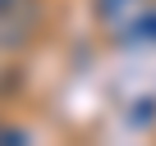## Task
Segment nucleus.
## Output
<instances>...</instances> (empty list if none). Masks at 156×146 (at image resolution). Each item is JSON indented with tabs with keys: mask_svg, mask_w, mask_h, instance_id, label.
<instances>
[{
	"mask_svg": "<svg viewBox=\"0 0 156 146\" xmlns=\"http://www.w3.org/2000/svg\"><path fill=\"white\" fill-rule=\"evenodd\" d=\"M37 28L32 0H0V46H23Z\"/></svg>",
	"mask_w": 156,
	"mask_h": 146,
	"instance_id": "1",
	"label": "nucleus"
},
{
	"mask_svg": "<svg viewBox=\"0 0 156 146\" xmlns=\"http://www.w3.org/2000/svg\"><path fill=\"white\" fill-rule=\"evenodd\" d=\"M129 32H133V37H142V41H156V5H151V9H142V14L129 23Z\"/></svg>",
	"mask_w": 156,
	"mask_h": 146,
	"instance_id": "2",
	"label": "nucleus"
},
{
	"mask_svg": "<svg viewBox=\"0 0 156 146\" xmlns=\"http://www.w3.org/2000/svg\"><path fill=\"white\" fill-rule=\"evenodd\" d=\"M0 141H28V128H5L0 123Z\"/></svg>",
	"mask_w": 156,
	"mask_h": 146,
	"instance_id": "3",
	"label": "nucleus"
}]
</instances>
